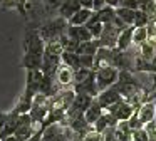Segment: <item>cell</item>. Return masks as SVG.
<instances>
[{"label":"cell","instance_id":"cell-25","mask_svg":"<svg viewBox=\"0 0 156 141\" xmlns=\"http://www.w3.org/2000/svg\"><path fill=\"white\" fill-rule=\"evenodd\" d=\"M131 141H151V138H149L146 128L143 126V128H139V129H133Z\"/></svg>","mask_w":156,"mask_h":141},{"label":"cell","instance_id":"cell-23","mask_svg":"<svg viewBox=\"0 0 156 141\" xmlns=\"http://www.w3.org/2000/svg\"><path fill=\"white\" fill-rule=\"evenodd\" d=\"M86 25H87L89 30H91V34H92V37H94V39H99V37H101L102 29H104V24L99 22L98 17H96V13H92V17L89 19V22L86 24Z\"/></svg>","mask_w":156,"mask_h":141},{"label":"cell","instance_id":"cell-39","mask_svg":"<svg viewBox=\"0 0 156 141\" xmlns=\"http://www.w3.org/2000/svg\"><path fill=\"white\" fill-rule=\"evenodd\" d=\"M154 2H156V0H154Z\"/></svg>","mask_w":156,"mask_h":141},{"label":"cell","instance_id":"cell-32","mask_svg":"<svg viewBox=\"0 0 156 141\" xmlns=\"http://www.w3.org/2000/svg\"><path fill=\"white\" fill-rule=\"evenodd\" d=\"M45 3H47L49 7H51V9H59V5H61L62 2H64V0H44Z\"/></svg>","mask_w":156,"mask_h":141},{"label":"cell","instance_id":"cell-38","mask_svg":"<svg viewBox=\"0 0 156 141\" xmlns=\"http://www.w3.org/2000/svg\"><path fill=\"white\" fill-rule=\"evenodd\" d=\"M154 123H156V114H154Z\"/></svg>","mask_w":156,"mask_h":141},{"label":"cell","instance_id":"cell-7","mask_svg":"<svg viewBox=\"0 0 156 141\" xmlns=\"http://www.w3.org/2000/svg\"><path fill=\"white\" fill-rule=\"evenodd\" d=\"M121 97H122L121 92H119L114 86H111V87H108V89L99 91V94L96 96V99L99 101V104H101L104 109H108L109 106H112V104H114L116 101H119Z\"/></svg>","mask_w":156,"mask_h":141},{"label":"cell","instance_id":"cell-1","mask_svg":"<svg viewBox=\"0 0 156 141\" xmlns=\"http://www.w3.org/2000/svg\"><path fill=\"white\" fill-rule=\"evenodd\" d=\"M24 59L22 67L25 69H42V60H44L45 40L41 37L39 30H27L24 39Z\"/></svg>","mask_w":156,"mask_h":141},{"label":"cell","instance_id":"cell-20","mask_svg":"<svg viewBox=\"0 0 156 141\" xmlns=\"http://www.w3.org/2000/svg\"><path fill=\"white\" fill-rule=\"evenodd\" d=\"M116 15L126 24V25H133L136 17V10L128 9V7H116Z\"/></svg>","mask_w":156,"mask_h":141},{"label":"cell","instance_id":"cell-6","mask_svg":"<svg viewBox=\"0 0 156 141\" xmlns=\"http://www.w3.org/2000/svg\"><path fill=\"white\" fill-rule=\"evenodd\" d=\"M133 69L141 70V72H156V52L144 56V54H138L134 56V67Z\"/></svg>","mask_w":156,"mask_h":141},{"label":"cell","instance_id":"cell-22","mask_svg":"<svg viewBox=\"0 0 156 141\" xmlns=\"http://www.w3.org/2000/svg\"><path fill=\"white\" fill-rule=\"evenodd\" d=\"M144 42H148V25L134 27V30H133V44L136 47H141Z\"/></svg>","mask_w":156,"mask_h":141},{"label":"cell","instance_id":"cell-18","mask_svg":"<svg viewBox=\"0 0 156 141\" xmlns=\"http://www.w3.org/2000/svg\"><path fill=\"white\" fill-rule=\"evenodd\" d=\"M62 59V64H66L67 67H71V69H79L81 67V57H79L77 52H71V50H64L61 56Z\"/></svg>","mask_w":156,"mask_h":141},{"label":"cell","instance_id":"cell-34","mask_svg":"<svg viewBox=\"0 0 156 141\" xmlns=\"http://www.w3.org/2000/svg\"><path fill=\"white\" fill-rule=\"evenodd\" d=\"M81 2V7H84V9H91L92 10V0H79Z\"/></svg>","mask_w":156,"mask_h":141},{"label":"cell","instance_id":"cell-8","mask_svg":"<svg viewBox=\"0 0 156 141\" xmlns=\"http://www.w3.org/2000/svg\"><path fill=\"white\" fill-rule=\"evenodd\" d=\"M66 34H67L69 37H72V39H76L77 42H86V40L94 39L91 30L87 29V25H71V24H69Z\"/></svg>","mask_w":156,"mask_h":141},{"label":"cell","instance_id":"cell-28","mask_svg":"<svg viewBox=\"0 0 156 141\" xmlns=\"http://www.w3.org/2000/svg\"><path fill=\"white\" fill-rule=\"evenodd\" d=\"M119 7H128V9L138 10L139 9V0H119Z\"/></svg>","mask_w":156,"mask_h":141},{"label":"cell","instance_id":"cell-13","mask_svg":"<svg viewBox=\"0 0 156 141\" xmlns=\"http://www.w3.org/2000/svg\"><path fill=\"white\" fill-rule=\"evenodd\" d=\"M79 9H81V2H79V0H64V2L59 5L57 10H59V15L64 17L69 22V19H71Z\"/></svg>","mask_w":156,"mask_h":141},{"label":"cell","instance_id":"cell-35","mask_svg":"<svg viewBox=\"0 0 156 141\" xmlns=\"http://www.w3.org/2000/svg\"><path fill=\"white\" fill-rule=\"evenodd\" d=\"M0 141H20V139H19V138L15 136V134H10V136H5V138H2Z\"/></svg>","mask_w":156,"mask_h":141},{"label":"cell","instance_id":"cell-11","mask_svg":"<svg viewBox=\"0 0 156 141\" xmlns=\"http://www.w3.org/2000/svg\"><path fill=\"white\" fill-rule=\"evenodd\" d=\"M54 77L59 86H71V84H74V69L67 67L66 64H61Z\"/></svg>","mask_w":156,"mask_h":141},{"label":"cell","instance_id":"cell-27","mask_svg":"<svg viewBox=\"0 0 156 141\" xmlns=\"http://www.w3.org/2000/svg\"><path fill=\"white\" fill-rule=\"evenodd\" d=\"M128 123H129V126H131V129H139V128L144 126V124L141 123V119H139V116H138V113H136V111H134V114H133V116L128 119Z\"/></svg>","mask_w":156,"mask_h":141},{"label":"cell","instance_id":"cell-30","mask_svg":"<svg viewBox=\"0 0 156 141\" xmlns=\"http://www.w3.org/2000/svg\"><path fill=\"white\" fill-rule=\"evenodd\" d=\"M104 5H108V3H106V0H92V10H94V12L101 10Z\"/></svg>","mask_w":156,"mask_h":141},{"label":"cell","instance_id":"cell-29","mask_svg":"<svg viewBox=\"0 0 156 141\" xmlns=\"http://www.w3.org/2000/svg\"><path fill=\"white\" fill-rule=\"evenodd\" d=\"M144 128H146V131H148L149 138H151V139H156V123H154V121L144 124Z\"/></svg>","mask_w":156,"mask_h":141},{"label":"cell","instance_id":"cell-15","mask_svg":"<svg viewBox=\"0 0 156 141\" xmlns=\"http://www.w3.org/2000/svg\"><path fill=\"white\" fill-rule=\"evenodd\" d=\"M104 111H106V109L101 106V104H99V101L94 97V101L91 103V106H89L87 109H86L84 118H86V121H87L89 124H94L96 121H98L99 118L102 116V113H104Z\"/></svg>","mask_w":156,"mask_h":141},{"label":"cell","instance_id":"cell-16","mask_svg":"<svg viewBox=\"0 0 156 141\" xmlns=\"http://www.w3.org/2000/svg\"><path fill=\"white\" fill-rule=\"evenodd\" d=\"M133 30H134V25H128L126 29H122L119 32V37H118V44L116 47L121 50H128L129 47L133 45Z\"/></svg>","mask_w":156,"mask_h":141},{"label":"cell","instance_id":"cell-36","mask_svg":"<svg viewBox=\"0 0 156 141\" xmlns=\"http://www.w3.org/2000/svg\"><path fill=\"white\" fill-rule=\"evenodd\" d=\"M151 101H153V103L156 104V87H154V91H153V92H151Z\"/></svg>","mask_w":156,"mask_h":141},{"label":"cell","instance_id":"cell-21","mask_svg":"<svg viewBox=\"0 0 156 141\" xmlns=\"http://www.w3.org/2000/svg\"><path fill=\"white\" fill-rule=\"evenodd\" d=\"M99 49V42L98 39H92V40H86V42H81L77 47V54H87V56H96Z\"/></svg>","mask_w":156,"mask_h":141},{"label":"cell","instance_id":"cell-2","mask_svg":"<svg viewBox=\"0 0 156 141\" xmlns=\"http://www.w3.org/2000/svg\"><path fill=\"white\" fill-rule=\"evenodd\" d=\"M67 25H69L67 20H66L64 17L59 15L57 19L49 20L47 24H44V25H42L41 29H37V30H39L41 37L45 40V42H51V40H57L59 37L67 30Z\"/></svg>","mask_w":156,"mask_h":141},{"label":"cell","instance_id":"cell-4","mask_svg":"<svg viewBox=\"0 0 156 141\" xmlns=\"http://www.w3.org/2000/svg\"><path fill=\"white\" fill-rule=\"evenodd\" d=\"M119 29L114 22H109V24H104V29H102V34L101 37L98 39L99 42V47H109V49H114L116 44H118V37H119Z\"/></svg>","mask_w":156,"mask_h":141},{"label":"cell","instance_id":"cell-14","mask_svg":"<svg viewBox=\"0 0 156 141\" xmlns=\"http://www.w3.org/2000/svg\"><path fill=\"white\" fill-rule=\"evenodd\" d=\"M92 101H94V97L89 96V94H84V92H76L74 101H72L71 107H72V109H76V111H79V113L84 114V113H86V109H87V107L91 106Z\"/></svg>","mask_w":156,"mask_h":141},{"label":"cell","instance_id":"cell-5","mask_svg":"<svg viewBox=\"0 0 156 141\" xmlns=\"http://www.w3.org/2000/svg\"><path fill=\"white\" fill-rule=\"evenodd\" d=\"M106 111H109L111 114H114L116 116V119L118 121H128L129 118L134 114V111H136V107L133 106L131 103H129L128 99H124V97H121L119 101H116L112 106H109Z\"/></svg>","mask_w":156,"mask_h":141},{"label":"cell","instance_id":"cell-12","mask_svg":"<svg viewBox=\"0 0 156 141\" xmlns=\"http://www.w3.org/2000/svg\"><path fill=\"white\" fill-rule=\"evenodd\" d=\"M72 89L76 91V92H84V94H89V96L96 97L99 94V87L98 84H96V76L91 77V79L84 81V82H77L72 86Z\"/></svg>","mask_w":156,"mask_h":141},{"label":"cell","instance_id":"cell-37","mask_svg":"<svg viewBox=\"0 0 156 141\" xmlns=\"http://www.w3.org/2000/svg\"><path fill=\"white\" fill-rule=\"evenodd\" d=\"M151 81H153V84H154V87H156V72L151 74Z\"/></svg>","mask_w":156,"mask_h":141},{"label":"cell","instance_id":"cell-9","mask_svg":"<svg viewBox=\"0 0 156 141\" xmlns=\"http://www.w3.org/2000/svg\"><path fill=\"white\" fill-rule=\"evenodd\" d=\"M136 113H138L139 119H141L143 124H148L151 121H154V114H156V104L153 103L151 99L144 101L139 107H136Z\"/></svg>","mask_w":156,"mask_h":141},{"label":"cell","instance_id":"cell-19","mask_svg":"<svg viewBox=\"0 0 156 141\" xmlns=\"http://www.w3.org/2000/svg\"><path fill=\"white\" fill-rule=\"evenodd\" d=\"M94 13H96V17H98L99 22L109 24V22H112L114 17H116V9L111 7V5H104L101 10H98V12H94Z\"/></svg>","mask_w":156,"mask_h":141},{"label":"cell","instance_id":"cell-3","mask_svg":"<svg viewBox=\"0 0 156 141\" xmlns=\"http://www.w3.org/2000/svg\"><path fill=\"white\" fill-rule=\"evenodd\" d=\"M96 70V84H98L99 91L102 89H108V87L114 86L119 79V69L116 66H99Z\"/></svg>","mask_w":156,"mask_h":141},{"label":"cell","instance_id":"cell-10","mask_svg":"<svg viewBox=\"0 0 156 141\" xmlns=\"http://www.w3.org/2000/svg\"><path fill=\"white\" fill-rule=\"evenodd\" d=\"M118 123H119V121L116 119L114 114H111L109 111H104V113H102V116L99 118L94 124H92V128H94L96 131H99V133H104L106 129L116 128V126H118Z\"/></svg>","mask_w":156,"mask_h":141},{"label":"cell","instance_id":"cell-31","mask_svg":"<svg viewBox=\"0 0 156 141\" xmlns=\"http://www.w3.org/2000/svg\"><path fill=\"white\" fill-rule=\"evenodd\" d=\"M42 129H44V128H39V129L35 131V133L32 134V136L29 138V139H25V141H41V136H42Z\"/></svg>","mask_w":156,"mask_h":141},{"label":"cell","instance_id":"cell-33","mask_svg":"<svg viewBox=\"0 0 156 141\" xmlns=\"http://www.w3.org/2000/svg\"><path fill=\"white\" fill-rule=\"evenodd\" d=\"M7 118H9V113H2V111H0V131H2V128L5 126Z\"/></svg>","mask_w":156,"mask_h":141},{"label":"cell","instance_id":"cell-24","mask_svg":"<svg viewBox=\"0 0 156 141\" xmlns=\"http://www.w3.org/2000/svg\"><path fill=\"white\" fill-rule=\"evenodd\" d=\"M151 20L153 19H151L149 13H146L144 10L138 9V10H136V17H134V24H133V25H134V27H146Z\"/></svg>","mask_w":156,"mask_h":141},{"label":"cell","instance_id":"cell-17","mask_svg":"<svg viewBox=\"0 0 156 141\" xmlns=\"http://www.w3.org/2000/svg\"><path fill=\"white\" fill-rule=\"evenodd\" d=\"M92 13H94V10L81 7V9L69 19V24H71V25H86V24L89 22V19L92 17Z\"/></svg>","mask_w":156,"mask_h":141},{"label":"cell","instance_id":"cell-26","mask_svg":"<svg viewBox=\"0 0 156 141\" xmlns=\"http://www.w3.org/2000/svg\"><path fill=\"white\" fill-rule=\"evenodd\" d=\"M82 141H102V133H99V131H96L94 128H92L91 131L86 133V136L82 138Z\"/></svg>","mask_w":156,"mask_h":141}]
</instances>
